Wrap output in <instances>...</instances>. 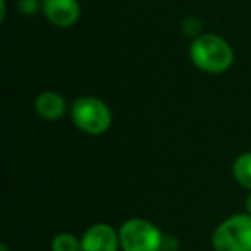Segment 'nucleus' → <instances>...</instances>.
I'll list each match as a JSON object with an SVG mask.
<instances>
[{
  "label": "nucleus",
  "instance_id": "f257e3e1",
  "mask_svg": "<svg viewBox=\"0 0 251 251\" xmlns=\"http://www.w3.org/2000/svg\"><path fill=\"white\" fill-rule=\"evenodd\" d=\"M189 59L203 73L220 74L234 64V50L222 36L203 33L195 36L189 45Z\"/></svg>",
  "mask_w": 251,
  "mask_h": 251
},
{
  "label": "nucleus",
  "instance_id": "f03ea898",
  "mask_svg": "<svg viewBox=\"0 0 251 251\" xmlns=\"http://www.w3.org/2000/svg\"><path fill=\"white\" fill-rule=\"evenodd\" d=\"M71 119L84 134L100 136L112 126V110L101 98L79 97L71 105Z\"/></svg>",
  "mask_w": 251,
  "mask_h": 251
},
{
  "label": "nucleus",
  "instance_id": "7ed1b4c3",
  "mask_svg": "<svg viewBox=\"0 0 251 251\" xmlns=\"http://www.w3.org/2000/svg\"><path fill=\"white\" fill-rule=\"evenodd\" d=\"M215 251H251V215L236 213L215 227L212 234Z\"/></svg>",
  "mask_w": 251,
  "mask_h": 251
},
{
  "label": "nucleus",
  "instance_id": "20e7f679",
  "mask_svg": "<svg viewBox=\"0 0 251 251\" xmlns=\"http://www.w3.org/2000/svg\"><path fill=\"white\" fill-rule=\"evenodd\" d=\"M122 251H162L164 236L153 222L147 219H129L119 227Z\"/></svg>",
  "mask_w": 251,
  "mask_h": 251
},
{
  "label": "nucleus",
  "instance_id": "39448f33",
  "mask_svg": "<svg viewBox=\"0 0 251 251\" xmlns=\"http://www.w3.org/2000/svg\"><path fill=\"white\" fill-rule=\"evenodd\" d=\"M119 248V230L105 222L93 224L81 236L79 251H117Z\"/></svg>",
  "mask_w": 251,
  "mask_h": 251
},
{
  "label": "nucleus",
  "instance_id": "423d86ee",
  "mask_svg": "<svg viewBox=\"0 0 251 251\" xmlns=\"http://www.w3.org/2000/svg\"><path fill=\"white\" fill-rule=\"evenodd\" d=\"M43 16L57 28H71L79 21L81 5L77 0H42Z\"/></svg>",
  "mask_w": 251,
  "mask_h": 251
},
{
  "label": "nucleus",
  "instance_id": "0eeeda50",
  "mask_svg": "<svg viewBox=\"0 0 251 251\" xmlns=\"http://www.w3.org/2000/svg\"><path fill=\"white\" fill-rule=\"evenodd\" d=\"M35 110L38 117L45 119V121H59L66 115L67 103L62 95H59L57 91L47 90L36 97Z\"/></svg>",
  "mask_w": 251,
  "mask_h": 251
},
{
  "label": "nucleus",
  "instance_id": "6e6552de",
  "mask_svg": "<svg viewBox=\"0 0 251 251\" xmlns=\"http://www.w3.org/2000/svg\"><path fill=\"white\" fill-rule=\"evenodd\" d=\"M232 176L243 188L251 191V151L241 153L232 164Z\"/></svg>",
  "mask_w": 251,
  "mask_h": 251
},
{
  "label": "nucleus",
  "instance_id": "1a4fd4ad",
  "mask_svg": "<svg viewBox=\"0 0 251 251\" xmlns=\"http://www.w3.org/2000/svg\"><path fill=\"white\" fill-rule=\"evenodd\" d=\"M81 237H76L71 232H60L53 236L52 239V251H79Z\"/></svg>",
  "mask_w": 251,
  "mask_h": 251
},
{
  "label": "nucleus",
  "instance_id": "9d476101",
  "mask_svg": "<svg viewBox=\"0 0 251 251\" xmlns=\"http://www.w3.org/2000/svg\"><path fill=\"white\" fill-rule=\"evenodd\" d=\"M40 7H42L40 0H19L18 2L19 12L25 16H35L40 11Z\"/></svg>",
  "mask_w": 251,
  "mask_h": 251
},
{
  "label": "nucleus",
  "instance_id": "9b49d317",
  "mask_svg": "<svg viewBox=\"0 0 251 251\" xmlns=\"http://www.w3.org/2000/svg\"><path fill=\"white\" fill-rule=\"evenodd\" d=\"M244 208H246V212L251 215V191L248 193V196H246V201H244Z\"/></svg>",
  "mask_w": 251,
  "mask_h": 251
},
{
  "label": "nucleus",
  "instance_id": "f8f14e48",
  "mask_svg": "<svg viewBox=\"0 0 251 251\" xmlns=\"http://www.w3.org/2000/svg\"><path fill=\"white\" fill-rule=\"evenodd\" d=\"M0 251H9L7 244H2V246H0Z\"/></svg>",
  "mask_w": 251,
  "mask_h": 251
}]
</instances>
